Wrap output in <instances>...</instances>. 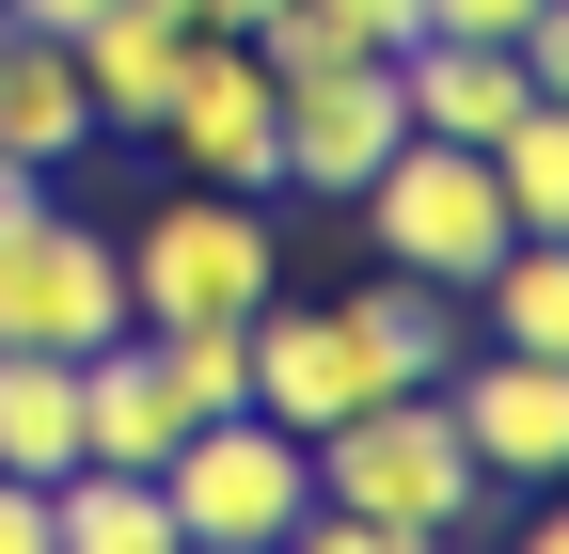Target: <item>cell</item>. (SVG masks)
I'll use <instances>...</instances> for the list:
<instances>
[{
  "label": "cell",
  "mask_w": 569,
  "mask_h": 554,
  "mask_svg": "<svg viewBox=\"0 0 569 554\" xmlns=\"http://www.w3.org/2000/svg\"><path fill=\"white\" fill-rule=\"evenodd\" d=\"M522 80L569 96V0H538V17H522Z\"/></svg>",
  "instance_id": "18"
},
{
  "label": "cell",
  "mask_w": 569,
  "mask_h": 554,
  "mask_svg": "<svg viewBox=\"0 0 569 554\" xmlns=\"http://www.w3.org/2000/svg\"><path fill=\"white\" fill-rule=\"evenodd\" d=\"M0 554H48V475H0Z\"/></svg>",
  "instance_id": "19"
},
{
  "label": "cell",
  "mask_w": 569,
  "mask_h": 554,
  "mask_svg": "<svg viewBox=\"0 0 569 554\" xmlns=\"http://www.w3.org/2000/svg\"><path fill=\"white\" fill-rule=\"evenodd\" d=\"M538 0H427V32H475V48H522Z\"/></svg>",
  "instance_id": "17"
},
{
  "label": "cell",
  "mask_w": 569,
  "mask_h": 554,
  "mask_svg": "<svg viewBox=\"0 0 569 554\" xmlns=\"http://www.w3.org/2000/svg\"><path fill=\"white\" fill-rule=\"evenodd\" d=\"M284 286V222H269V190H174V206H142L127 222V317L142 333H174V317H253Z\"/></svg>",
  "instance_id": "2"
},
{
  "label": "cell",
  "mask_w": 569,
  "mask_h": 554,
  "mask_svg": "<svg viewBox=\"0 0 569 554\" xmlns=\"http://www.w3.org/2000/svg\"><path fill=\"white\" fill-rule=\"evenodd\" d=\"M365 396H411L380 349H365V317H348V301H253V412H269V428H332V412H365Z\"/></svg>",
  "instance_id": "8"
},
{
  "label": "cell",
  "mask_w": 569,
  "mask_h": 554,
  "mask_svg": "<svg viewBox=\"0 0 569 554\" xmlns=\"http://www.w3.org/2000/svg\"><path fill=\"white\" fill-rule=\"evenodd\" d=\"M159 492H174V538L190 554H284L301 507H317V444L269 428V412H190L174 459H159Z\"/></svg>",
  "instance_id": "3"
},
{
  "label": "cell",
  "mask_w": 569,
  "mask_h": 554,
  "mask_svg": "<svg viewBox=\"0 0 569 554\" xmlns=\"http://www.w3.org/2000/svg\"><path fill=\"white\" fill-rule=\"evenodd\" d=\"M32 206H48V175H32V159H0V238L32 222Z\"/></svg>",
  "instance_id": "22"
},
{
  "label": "cell",
  "mask_w": 569,
  "mask_h": 554,
  "mask_svg": "<svg viewBox=\"0 0 569 554\" xmlns=\"http://www.w3.org/2000/svg\"><path fill=\"white\" fill-rule=\"evenodd\" d=\"M159 144H174V175H206V190H269V206H284V175H269V144H284V80L253 63V32H206V48H190Z\"/></svg>",
  "instance_id": "9"
},
{
  "label": "cell",
  "mask_w": 569,
  "mask_h": 554,
  "mask_svg": "<svg viewBox=\"0 0 569 554\" xmlns=\"http://www.w3.org/2000/svg\"><path fill=\"white\" fill-rule=\"evenodd\" d=\"M0 17H32V32H96L111 0H0Z\"/></svg>",
  "instance_id": "21"
},
{
  "label": "cell",
  "mask_w": 569,
  "mask_h": 554,
  "mask_svg": "<svg viewBox=\"0 0 569 554\" xmlns=\"http://www.w3.org/2000/svg\"><path fill=\"white\" fill-rule=\"evenodd\" d=\"M427 396L459 412L490 507H522V492H553V475H569V365H553V349H490V333H475V349L427 380Z\"/></svg>",
  "instance_id": "5"
},
{
  "label": "cell",
  "mask_w": 569,
  "mask_h": 554,
  "mask_svg": "<svg viewBox=\"0 0 569 554\" xmlns=\"http://www.w3.org/2000/svg\"><path fill=\"white\" fill-rule=\"evenodd\" d=\"M96 144V96H80V48L63 32H32V17H0V159H32V175H63Z\"/></svg>",
  "instance_id": "12"
},
{
  "label": "cell",
  "mask_w": 569,
  "mask_h": 554,
  "mask_svg": "<svg viewBox=\"0 0 569 554\" xmlns=\"http://www.w3.org/2000/svg\"><path fill=\"white\" fill-rule=\"evenodd\" d=\"M301 17H317L332 48H365V63H396V48L427 32V0H301Z\"/></svg>",
  "instance_id": "16"
},
{
  "label": "cell",
  "mask_w": 569,
  "mask_h": 554,
  "mask_svg": "<svg viewBox=\"0 0 569 554\" xmlns=\"http://www.w3.org/2000/svg\"><path fill=\"white\" fill-rule=\"evenodd\" d=\"M80 48V96H96V144L127 127V144H159V111H174V80H190V48H206V17L190 0H111L96 32H63Z\"/></svg>",
  "instance_id": "10"
},
{
  "label": "cell",
  "mask_w": 569,
  "mask_h": 554,
  "mask_svg": "<svg viewBox=\"0 0 569 554\" xmlns=\"http://www.w3.org/2000/svg\"><path fill=\"white\" fill-rule=\"evenodd\" d=\"M0 475H80V349H0Z\"/></svg>",
  "instance_id": "13"
},
{
  "label": "cell",
  "mask_w": 569,
  "mask_h": 554,
  "mask_svg": "<svg viewBox=\"0 0 569 554\" xmlns=\"http://www.w3.org/2000/svg\"><path fill=\"white\" fill-rule=\"evenodd\" d=\"M190 17H206V32H253V17H269V0H190Z\"/></svg>",
  "instance_id": "23"
},
{
  "label": "cell",
  "mask_w": 569,
  "mask_h": 554,
  "mask_svg": "<svg viewBox=\"0 0 569 554\" xmlns=\"http://www.w3.org/2000/svg\"><path fill=\"white\" fill-rule=\"evenodd\" d=\"M348 222L380 238V269H427V286H475V269L522 238L507 190H490V144H427V127H411L365 190H348Z\"/></svg>",
  "instance_id": "4"
},
{
  "label": "cell",
  "mask_w": 569,
  "mask_h": 554,
  "mask_svg": "<svg viewBox=\"0 0 569 554\" xmlns=\"http://www.w3.org/2000/svg\"><path fill=\"white\" fill-rule=\"evenodd\" d=\"M522 538H538V554H569V475H553V492H522Z\"/></svg>",
  "instance_id": "20"
},
{
  "label": "cell",
  "mask_w": 569,
  "mask_h": 554,
  "mask_svg": "<svg viewBox=\"0 0 569 554\" xmlns=\"http://www.w3.org/2000/svg\"><path fill=\"white\" fill-rule=\"evenodd\" d=\"M522 48H475V32H411L396 48V111L427 127V144H507L522 127Z\"/></svg>",
  "instance_id": "11"
},
{
  "label": "cell",
  "mask_w": 569,
  "mask_h": 554,
  "mask_svg": "<svg viewBox=\"0 0 569 554\" xmlns=\"http://www.w3.org/2000/svg\"><path fill=\"white\" fill-rule=\"evenodd\" d=\"M127 317V238L63 222V206H32L17 238H0V349H111Z\"/></svg>",
  "instance_id": "6"
},
{
  "label": "cell",
  "mask_w": 569,
  "mask_h": 554,
  "mask_svg": "<svg viewBox=\"0 0 569 554\" xmlns=\"http://www.w3.org/2000/svg\"><path fill=\"white\" fill-rule=\"evenodd\" d=\"M348 317H365V349H380L396 380H443V365L475 349V317H459V286H427V269H380V286L348 301Z\"/></svg>",
  "instance_id": "14"
},
{
  "label": "cell",
  "mask_w": 569,
  "mask_h": 554,
  "mask_svg": "<svg viewBox=\"0 0 569 554\" xmlns=\"http://www.w3.org/2000/svg\"><path fill=\"white\" fill-rule=\"evenodd\" d=\"M475 523H490V475L459 444V412L411 380V396H365V412L317 428V507H301L284 554H443Z\"/></svg>",
  "instance_id": "1"
},
{
  "label": "cell",
  "mask_w": 569,
  "mask_h": 554,
  "mask_svg": "<svg viewBox=\"0 0 569 554\" xmlns=\"http://www.w3.org/2000/svg\"><path fill=\"white\" fill-rule=\"evenodd\" d=\"M396 144H411L396 63L332 48V63H301V80H284V144H269V175H284V206H348V190H365Z\"/></svg>",
  "instance_id": "7"
},
{
  "label": "cell",
  "mask_w": 569,
  "mask_h": 554,
  "mask_svg": "<svg viewBox=\"0 0 569 554\" xmlns=\"http://www.w3.org/2000/svg\"><path fill=\"white\" fill-rule=\"evenodd\" d=\"M490 190L522 238H569V96H522V127L490 144Z\"/></svg>",
  "instance_id": "15"
}]
</instances>
